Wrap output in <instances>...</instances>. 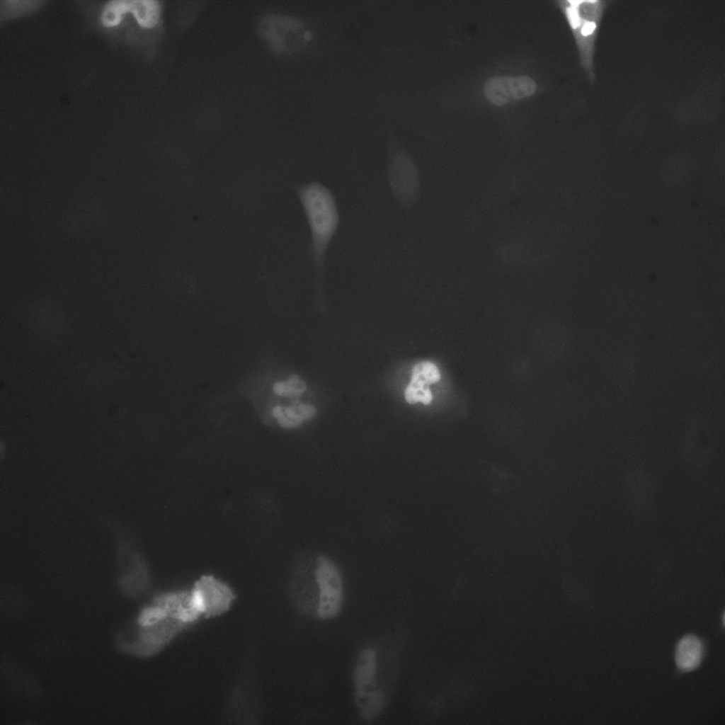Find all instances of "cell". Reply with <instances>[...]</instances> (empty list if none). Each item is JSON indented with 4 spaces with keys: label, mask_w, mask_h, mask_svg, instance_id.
<instances>
[{
    "label": "cell",
    "mask_w": 725,
    "mask_h": 725,
    "mask_svg": "<svg viewBox=\"0 0 725 725\" xmlns=\"http://www.w3.org/2000/svg\"><path fill=\"white\" fill-rule=\"evenodd\" d=\"M377 671L376 653L373 649L363 650L354 670L353 680L355 697L360 703L367 695V689L374 685Z\"/></svg>",
    "instance_id": "obj_9"
},
{
    "label": "cell",
    "mask_w": 725,
    "mask_h": 725,
    "mask_svg": "<svg viewBox=\"0 0 725 725\" xmlns=\"http://www.w3.org/2000/svg\"><path fill=\"white\" fill-rule=\"evenodd\" d=\"M138 623L139 628L130 650L141 656H151L160 651L189 625L169 615Z\"/></svg>",
    "instance_id": "obj_5"
},
{
    "label": "cell",
    "mask_w": 725,
    "mask_h": 725,
    "mask_svg": "<svg viewBox=\"0 0 725 725\" xmlns=\"http://www.w3.org/2000/svg\"><path fill=\"white\" fill-rule=\"evenodd\" d=\"M315 413L316 409L314 406L305 404H295L286 408L275 406L273 410V414L280 425L286 428L299 426L303 421L312 418Z\"/></svg>",
    "instance_id": "obj_11"
},
{
    "label": "cell",
    "mask_w": 725,
    "mask_h": 725,
    "mask_svg": "<svg viewBox=\"0 0 725 725\" xmlns=\"http://www.w3.org/2000/svg\"><path fill=\"white\" fill-rule=\"evenodd\" d=\"M440 379V371L432 362H418L412 369L411 382L429 386L438 382Z\"/></svg>",
    "instance_id": "obj_13"
},
{
    "label": "cell",
    "mask_w": 725,
    "mask_h": 725,
    "mask_svg": "<svg viewBox=\"0 0 725 725\" xmlns=\"http://www.w3.org/2000/svg\"><path fill=\"white\" fill-rule=\"evenodd\" d=\"M314 581L316 586L315 617L322 620L336 617L343 601V580L338 569L329 559L321 556L316 561Z\"/></svg>",
    "instance_id": "obj_4"
},
{
    "label": "cell",
    "mask_w": 725,
    "mask_h": 725,
    "mask_svg": "<svg viewBox=\"0 0 725 725\" xmlns=\"http://www.w3.org/2000/svg\"><path fill=\"white\" fill-rule=\"evenodd\" d=\"M405 399L409 404H413L421 402L425 405L430 404L433 395L428 385L410 382L405 390Z\"/></svg>",
    "instance_id": "obj_15"
},
{
    "label": "cell",
    "mask_w": 725,
    "mask_h": 725,
    "mask_svg": "<svg viewBox=\"0 0 725 725\" xmlns=\"http://www.w3.org/2000/svg\"><path fill=\"white\" fill-rule=\"evenodd\" d=\"M129 11H131L138 23L147 28L155 25L159 19L160 6L156 1H129Z\"/></svg>",
    "instance_id": "obj_12"
},
{
    "label": "cell",
    "mask_w": 725,
    "mask_h": 725,
    "mask_svg": "<svg viewBox=\"0 0 725 725\" xmlns=\"http://www.w3.org/2000/svg\"><path fill=\"white\" fill-rule=\"evenodd\" d=\"M273 389L279 396H299L306 389V384L297 375H293L287 382L275 383Z\"/></svg>",
    "instance_id": "obj_16"
},
{
    "label": "cell",
    "mask_w": 725,
    "mask_h": 725,
    "mask_svg": "<svg viewBox=\"0 0 725 725\" xmlns=\"http://www.w3.org/2000/svg\"><path fill=\"white\" fill-rule=\"evenodd\" d=\"M129 0H115L110 1L102 13V21L108 26L113 25L120 22L124 12L128 11Z\"/></svg>",
    "instance_id": "obj_14"
},
{
    "label": "cell",
    "mask_w": 725,
    "mask_h": 725,
    "mask_svg": "<svg viewBox=\"0 0 725 725\" xmlns=\"http://www.w3.org/2000/svg\"><path fill=\"white\" fill-rule=\"evenodd\" d=\"M192 594L200 614L206 617L224 613L232 605L234 595L224 583L212 576H203L198 581Z\"/></svg>",
    "instance_id": "obj_6"
},
{
    "label": "cell",
    "mask_w": 725,
    "mask_h": 725,
    "mask_svg": "<svg viewBox=\"0 0 725 725\" xmlns=\"http://www.w3.org/2000/svg\"><path fill=\"white\" fill-rule=\"evenodd\" d=\"M702 656V644L695 635L683 636L677 644L675 663L681 670L690 671L696 668L700 663Z\"/></svg>",
    "instance_id": "obj_10"
},
{
    "label": "cell",
    "mask_w": 725,
    "mask_h": 725,
    "mask_svg": "<svg viewBox=\"0 0 725 725\" xmlns=\"http://www.w3.org/2000/svg\"><path fill=\"white\" fill-rule=\"evenodd\" d=\"M310 234L309 253L317 283H321L329 248L341 223L336 198L324 183L312 181L295 186Z\"/></svg>",
    "instance_id": "obj_1"
},
{
    "label": "cell",
    "mask_w": 725,
    "mask_h": 725,
    "mask_svg": "<svg viewBox=\"0 0 725 725\" xmlns=\"http://www.w3.org/2000/svg\"><path fill=\"white\" fill-rule=\"evenodd\" d=\"M261 30L275 50L292 53L306 50L315 40L307 22L299 17L273 16L263 19Z\"/></svg>",
    "instance_id": "obj_3"
},
{
    "label": "cell",
    "mask_w": 725,
    "mask_h": 725,
    "mask_svg": "<svg viewBox=\"0 0 725 725\" xmlns=\"http://www.w3.org/2000/svg\"><path fill=\"white\" fill-rule=\"evenodd\" d=\"M536 90L537 83L528 76H494L484 84V95L492 105L503 106L530 96Z\"/></svg>",
    "instance_id": "obj_7"
},
{
    "label": "cell",
    "mask_w": 725,
    "mask_h": 725,
    "mask_svg": "<svg viewBox=\"0 0 725 725\" xmlns=\"http://www.w3.org/2000/svg\"><path fill=\"white\" fill-rule=\"evenodd\" d=\"M384 133L387 177L390 191L399 206L411 210L418 202L421 191L418 166L389 123L385 126Z\"/></svg>",
    "instance_id": "obj_2"
},
{
    "label": "cell",
    "mask_w": 725,
    "mask_h": 725,
    "mask_svg": "<svg viewBox=\"0 0 725 725\" xmlns=\"http://www.w3.org/2000/svg\"><path fill=\"white\" fill-rule=\"evenodd\" d=\"M604 3V1H578V2L580 25L575 35L583 66L588 72L593 69V54L597 23L605 6Z\"/></svg>",
    "instance_id": "obj_8"
}]
</instances>
